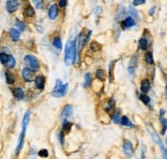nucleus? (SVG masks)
<instances>
[{"instance_id":"nucleus-9","label":"nucleus","mask_w":167,"mask_h":159,"mask_svg":"<svg viewBox=\"0 0 167 159\" xmlns=\"http://www.w3.org/2000/svg\"><path fill=\"white\" fill-rule=\"evenodd\" d=\"M136 25V22H135V19L133 17H127L125 18L122 22V27L124 29H129V28H132Z\"/></svg>"},{"instance_id":"nucleus-13","label":"nucleus","mask_w":167,"mask_h":159,"mask_svg":"<svg viewBox=\"0 0 167 159\" xmlns=\"http://www.w3.org/2000/svg\"><path fill=\"white\" fill-rule=\"evenodd\" d=\"M138 46L141 50H147L150 46L149 39H147V37H141V38L138 40Z\"/></svg>"},{"instance_id":"nucleus-38","label":"nucleus","mask_w":167,"mask_h":159,"mask_svg":"<svg viewBox=\"0 0 167 159\" xmlns=\"http://www.w3.org/2000/svg\"><path fill=\"white\" fill-rule=\"evenodd\" d=\"M38 155L40 156V157H48V152L47 149H41V150L39 151Z\"/></svg>"},{"instance_id":"nucleus-1","label":"nucleus","mask_w":167,"mask_h":159,"mask_svg":"<svg viewBox=\"0 0 167 159\" xmlns=\"http://www.w3.org/2000/svg\"><path fill=\"white\" fill-rule=\"evenodd\" d=\"M77 48L76 42L72 39H69L65 45V56H64V63L66 66H71L76 61Z\"/></svg>"},{"instance_id":"nucleus-24","label":"nucleus","mask_w":167,"mask_h":159,"mask_svg":"<svg viewBox=\"0 0 167 159\" xmlns=\"http://www.w3.org/2000/svg\"><path fill=\"white\" fill-rule=\"evenodd\" d=\"M139 100L144 103V105H147V106H149L150 103H151V99H150V96L147 95V93H142L140 96H139Z\"/></svg>"},{"instance_id":"nucleus-46","label":"nucleus","mask_w":167,"mask_h":159,"mask_svg":"<svg viewBox=\"0 0 167 159\" xmlns=\"http://www.w3.org/2000/svg\"><path fill=\"white\" fill-rule=\"evenodd\" d=\"M166 93H167V87H166Z\"/></svg>"},{"instance_id":"nucleus-26","label":"nucleus","mask_w":167,"mask_h":159,"mask_svg":"<svg viewBox=\"0 0 167 159\" xmlns=\"http://www.w3.org/2000/svg\"><path fill=\"white\" fill-rule=\"evenodd\" d=\"M71 126L72 124L70 122H68V121H63V126H62V130L64 131V133H66V134H68L69 131L71 130Z\"/></svg>"},{"instance_id":"nucleus-10","label":"nucleus","mask_w":167,"mask_h":159,"mask_svg":"<svg viewBox=\"0 0 167 159\" xmlns=\"http://www.w3.org/2000/svg\"><path fill=\"white\" fill-rule=\"evenodd\" d=\"M58 15H59V9L57 4H52L50 9H48V18H50V20L54 21L58 17Z\"/></svg>"},{"instance_id":"nucleus-2","label":"nucleus","mask_w":167,"mask_h":159,"mask_svg":"<svg viewBox=\"0 0 167 159\" xmlns=\"http://www.w3.org/2000/svg\"><path fill=\"white\" fill-rule=\"evenodd\" d=\"M67 90H68V84H63L60 79H57L52 95L55 98H61V96H64L66 95Z\"/></svg>"},{"instance_id":"nucleus-31","label":"nucleus","mask_w":167,"mask_h":159,"mask_svg":"<svg viewBox=\"0 0 167 159\" xmlns=\"http://www.w3.org/2000/svg\"><path fill=\"white\" fill-rule=\"evenodd\" d=\"M32 3L34 4L35 8L40 9L42 7V4H44V0H32Z\"/></svg>"},{"instance_id":"nucleus-4","label":"nucleus","mask_w":167,"mask_h":159,"mask_svg":"<svg viewBox=\"0 0 167 159\" xmlns=\"http://www.w3.org/2000/svg\"><path fill=\"white\" fill-rule=\"evenodd\" d=\"M21 5L20 0H6V3H5V9L9 13H12L17 12L18 8Z\"/></svg>"},{"instance_id":"nucleus-25","label":"nucleus","mask_w":167,"mask_h":159,"mask_svg":"<svg viewBox=\"0 0 167 159\" xmlns=\"http://www.w3.org/2000/svg\"><path fill=\"white\" fill-rule=\"evenodd\" d=\"M128 12L131 15V17H133L134 19H136V20H139V15L138 12H137V10L134 8L132 5H130V6L128 7Z\"/></svg>"},{"instance_id":"nucleus-21","label":"nucleus","mask_w":167,"mask_h":159,"mask_svg":"<svg viewBox=\"0 0 167 159\" xmlns=\"http://www.w3.org/2000/svg\"><path fill=\"white\" fill-rule=\"evenodd\" d=\"M5 66L9 69H12L16 66V59L13 58V56L9 55V60H7V62L5 63Z\"/></svg>"},{"instance_id":"nucleus-15","label":"nucleus","mask_w":167,"mask_h":159,"mask_svg":"<svg viewBox=\"0 0 167 159\" xmlns=\"http://www.w3.org/2000/svg\"><path fill=\"white\" fill-rule=\"evenodd\" d=\"M140 90L144 93H147L151 90V82L149 79H144L140 83Z\"/></svg>"},{"instance_id":"nucleus-43","label":"nucleus","mask_w":167,"mask_h":159,"mask_svg":"<svg viewBox=\"0 0 167 159\" xmlns=\"http://www.w3.org/2000/svg\"><path fill=\"white\" fill-rule=\"evenodd\" d=\"M91 35H92V31H89V33L86 35V40H87V42L90 40V37H91Z\"/></svg>"},{"instance_id":"nucleus-37","label":"nucleus","mask_w":167,"mask_h":159,"mask_svg":"<svg viewBox=\"0 0 167 159\" xmlns=\"http://www.w3.org/2000/svg\"><path fill=\"white\" fill-rule=\"evenodd\" d=\"M115 106V100L114 99H109L108 100V107L106 108V111H110V110L114 108Z\"/></svg>"},{"instance_id":"nucleus-45","label":"nucleus","mask_w":167,"mask_h":159,"mask_svg":"<svg viewBox=\"0 0 167 159\" xmlns=\"http://www.w3.org/2000/svg\"><path fill=\"white\" fill-rule=\"evenodd\" d=\"M165 143H166V145H167V138H166V141H165Z\"/></svg>"},{"instance_id":"nucleus-34","label":"nucleus","mask_w":167,"mask_h":159,"mask_svg":"<svg viewBox=\"0 0 167 159\" xmlns=\"http://www.w3.org/2000/svg\"><path fill=\"white\" fill-rule=\"evenodd\" d=\"M16 27H17V28H19V31H21V32H24V31L26 30L25 24H24V23H21L20 21H18L17 23H16Z\"/></svg>"},{"instance_id":"nucleus-44","label":"nucleus","mask_w":167,"mask_h":159,"mask_svg":"<svg viewBox=\"0 0 167 159\" xmlns=\"http://www.w3.org/2000/svg\"><path fill=\"white\" fill-rule=\"evenodd\" d=\"M163 156H164V158L167 159V150H164L163 151Z\"/></svg>"},{"instance_id":"nucleus-7","label":"nucleus","mask_w":167,"mask_h":159,"mask_svg":"<svg viewBox=\"0 0 167 159\" xmlns=\"http://www.w3.org/2000/svg\"><path fill=\"white\" fill-rule=\"evenodd\" d=\"M123 151L127 157H131V156H133V146H132V143L129 141V140H125V141H124Z\"/></svg>"},{"instance_id":"nucleus-27","label":"nucleus","mask_w":167,"mask_h":159,"mask_svg":"<svg viewBox=\"0 0 167 159\" xmlns=\"http://www.w3.org/2000/svg\"><path fill=\"white\" fill-rule=\"evenodd\" d=\"M53 46L58 48V49H62V42L60 37H55L53 39Z\"/></svg>"},{"instance_id":"nucleus-16","label":"nucleus","mask_w":167,"mask_h":159,"mask_svg":"<svg viewBox=\"0 0 167 159\" xmlns=\"http://www.w3.org/2000/svg\"><path fill=\"white\" fill-rule=\"evenodd\" d=\"M20 32L21 31H18L17 29H15V28L9 29V36L12 41H19V40H20Z\"/></svg>"},{"instance_id":"nucleus-36","label":"nucleus","mask_w":167,"mask_h":159,"mask_svg":"<svg viewBox=\"0 0 167 159\" xmlns=\"http://www.w3.org/2000/svg\"><path fill=\"white\" fill-rule=\"evenodd\" d=\"M58 138H59V141H60V144L63 146L64 145V131L63 130H60L58 133Z\"/></svg>"},{"instance_id":"nucleus-42","label":"nucleus","mask_w":167,"mask_h":159,"mask_svg":"<svg viewBox=\"0 0 167 159\" xmlns=\"http://www.w3.org/2000/svg\"><path fill=\"white\" fill-rule=\"evenodd\" d=\"M156 8H157V7H156V6H153L152 8L150 9L149 15H154V13H155V12H156Z\"/></svg>"},{"instance_id":"nucleus-19","label":"nucleus","mask_w":167,"mask_h":159,"mask_svg":"<svg viewBox=\"0 0 167 159\" xmlns=\"http://www.w3.org/2000/svg\"><path fill=\"white\" fill-rule=\"evenodd\" d=\"M5 80H6L7 84H13V82H15V75L10 71H6L5 72Z\"/></svg>"},{"instance_id":"nucleus-14","label":"nucleus","mask_w":167,"mask_h":159,"mask_svg":"<svg viewBox=\"0 0 167 159\" xmlns=\"http://www.w3.org/2000/svg\"><path fill=\"white\" fill-rule=\"evenodd\" d=\"M150 130V134H151V136H152V138H153V140L156 142V144L158 145L159 147H160V149L162 150V151H164L165 149H164V146H163V144H162V142H161V140H160V138H159V136L157 134H156V131L155 130H151V129H149Z\"/></svg>"},{"instance_id":"nucleus-22","label":"nucleus","mask_w":167,"mask_h":159,"mask_svg":"<svg viewBox=\"0 0 167 159\" xmlns=\"http://www.w3.org/2000/svg\"><path fill=\"white\" fill-rule=\"evenodd\" d=\"M144 60L149 65H154V58H153L152 52H147L144 55Z\"/></svg>"},{"instance_id":"nucleus-5","label":"nucleus","mask_w":167,"mask_h":159,"mask_svg":"<svg viewBox=\"0 0 167 159\" xmlns=\"http://www.w3.org/2000/svg\"><path fill=\"white\" fill-rule=\"evenodd\" d=\"M87 43V40H86V35H85V31H82L77 36V41H76V48H77V53L82 52V49L85 46V44Z\"/></svg>"},{"instance_id":"nucleus-28","label":"nucleus","mask_w":167,"mask_h":159,"mask_svg":"<svg viewBox=\"0 0 167 159\" xmlns=\"http://www.w3.org/2000/svg\"><path fill=\"white\" fill-rule=\"evenodd\" d=\"M160 121L162 123V129H161V134H165L167 130V119L163 117H160Z\"/></svg>"},{"instance_id":"nucleus-23","label":"nucleus","mask_w":167,"mask_h":159,"mask_svg":"<svg viewBox=\"0 0 167 159\" xmlns=\"http://www.w3.org/2000/svg\"><path fill=\"white\" fill-rule=\"evenodd\" d=\"M90 48H91V50L94 52H99V50L101 49V44L100 43H98L97 41H92L91 42V44H90Z\"/></svg>"},{"instance_id":"nucleus-40","label":"nucleus","mask_w":167,"mask_h":159,"mask_svg":"<svg viewBox=\"0 0 167 159\" xmlns=\"http://www.w3.org/2000/svg\"><path fill=\"white\" fill-rule=\"evenodd\" d=\"M68 0H59V6L60 7H65L67 5Z\"/></svg>"},{"instance_id":"nucleus-29","label":"nucleus","mask_w":167,"mask_h":159,"mask_svg":"<svg viewBox=\"0 0 167 159\" xmlns=\"http://www.w3.org/2000/svg\"><path fill=\"white\" fill-rule=\"evenodd\" d=\"M115 61L114 62H112V63L109 64V70H108V72H109V74H108V76H109V81L110 82H112V80H114V74H112V71H114V66H115Z\"/></svg>"},{"instance_id":"nucleus-6","label":"nucleus","mask_w":167,"mask_h":159,"mask_svg":"<svg viewBox=\"0 0 167 159\" xmlns=\"http://www.w3.org/2000/svg\"><path fill=\"white\" fill-rule=\"evenodd\" d=\"M22 76L26 82H31L34 79V71L30 68H28V67H25L22 70Z\"/></svg>"},{"instance_id":"nucleus-17","label":"nucleus","mask_w":167,"mask_h":159,"mask_svg":"<svg viewBox=\"0 0 167 159\" xmlns=\"http://www.w3.org/2000/svg\"><path fill=\"white\" fill-rule=\"evenodd\" d=\"M120 123H121V125H122V126H125V127H128V128H134V127H135L133 123H132L131 121L129 120V118L127 116H122Z\"/></svg>"},{"instance_id":"nucleus-12","label":"nucleus","mask_w":167,"mask_h":159,"mask_svg":"<svg viewBox=\"0 0 167 159\" xmlns=\"http://www.w3.org/2000/svg\"><path fill=\"white\" fill-rule=\"evenodd\" d=\"M12 96H13V98L16 100H18V101L23 100L24 99V90L21 87H15L12 90Z\"/></svg>"},{"instance_id":"nucleus-8","label":"nucleus","mask_w":167,"mask_h":159,"mask_svg":"<svg viewBox=\"0 0 167 159\" xmlns=\"http://www.w3.org/2000/svg\"><path fill=\"white\" fill-rule=\"evenodd\" d=\"M72 113H73V107H72L71 105H66V106L64 107L63 112H62V115H61L62 121H66L72 115Z\"/></svg>"},{"instance_id":"nucleus-18","label":"nucleus","mask_w":167,"mask_h":159,"mask_svg":"<svg viewBox=\"0 0 167 159\" xmlns=\"http://www.w3.org/2000/svg\"><path fill=\"white\" fill-rule=\"evenodd\" d=\"M24 15H25L26 18H33L34 15H35V12H34L33 7L28 5V6L24 9Z\"/></svg>"},{"instance_id":"nucleus-3","label":"nucleus","mask_w":167,"mask_h":159,"mask_svg":"<svg viewBox=\"0 0 167 159\" xmlns=\"http://www.w3.org/2000/svg\"><path fill=\"white\" fill-rule=\"evenodd\" d=\"M24 61H25V64L27 65V67L30 68L31 70H33L34 72L39 70V62L37 60L36 56L32 55H27L25 56V58H24Z\"/></svg>"},{"instance_id":"nucleus-41","label":"nucleus","mask_w":167,"mask_h":159,"mask_svg":"<svg viewBox=\"0 0 167 159\" xmlns=\"http://www.w3.org/2000/svg\"><path fill=\"white\" fill-rule=\"evenodd\" d=\"M101 10H102V7L101 6H97L95 10H94V13H95L96 15H100L101 13Z\"/></svg>"},{"instance_id":"nucleus-32","label":"nucleus","mask_w":167,"mask_h":159,"mask_svg":"<svg viewBox=\"0 0 167 159\" xmlns=\"http://www.w3.org/2000/svg\"><path fill=\"white\" fill-rule=\"evenodd\" d=\"M129 67H132V68H134V69H135L136 67H137V58H136V56H133L131 58L130 64H129Z\"/></svg>"},{"instance_id":"nucleus-20","label":"nucleus","mask_w":167,"mask_h":159,"mask_svg":"<svg viewBox=\"0 0 167 159\" xmlns=\"http://www.w3.org/2000/svg\"><path fill=\"white\" fill-rule=\"evenodd\" d=\"M91 83H92V75L91 73H86L85 75V81H84V88H87L89 86L91 85Z\"/></svg>"},{"instance_id":"nucleus-11","label":"nucleus","mask_w":167,"mask_h":159,"mask_svg":"<svg viewBox=\"0 0 167 159\" xmlns=\"http://www.w3.org/2000/svg\"><path fill=\"white\" fill-rule=\"evenodd\" d=\"M44 83H45V77L44 75H38L35 77V86L37 90H42L44 87Z\"/></svg>"},{"instance_id":"nucleus-35","label":"nucleus","mask_w":167,"mask_h":159,"mask_svg":"<svg viewBox=\"0 0 167 159\" xmlns=\"http://www.w3.org/2000/svg\"><path fill=\"white\" fill-rule=\"evenodd\" d=\"M0 60H1V64L5 65V63L9 60V55H5L4 52H1L0 53Z\"/></svg>"},{"instance_id":"nucleus-30","label":"nucleus","mask_w":167,"mask_h":159,"mask_svg":"<svg viewBox=\"0 0 167 159\" xmlns=\"http://www.w3.org/2000/svg\"><path fill=\"white\" fill-rule=\"evenodd\" d=\"M121 118H122V116H120L119 112H115V114H112V122L114 123H120L121 122Z\"/></svg>"},{"instance_id":"nucleus-39","label":"nucleus","mask_w":167,"mask_h":159,"mask_svg":"<svg viewBox=\"0 0 167 159\" xmlns=\"http://www.w3.org/2000/svg\"><path fill=\"white\" fill-rule=\"evenodd\" d=\"M144 3H145V0H134L133 5L134 6H137V5H141Z\"/></svg>"},{"instance_id":"nucleus-33","label":"nucleus","mask_w":167,"mask_h":159,"mask_svg":"<svg viewBox=\"0 0 167 159\" xmlns=\"http://www.w3.org/2000/svg\"><path fill=\"white\" fill-rule=\"evenodd\" d=\"M96 77L98 78L99 80H104V71L101 69H98L96 71Z\"/></svg>"}]
</instances>
